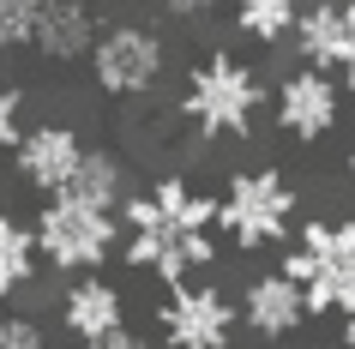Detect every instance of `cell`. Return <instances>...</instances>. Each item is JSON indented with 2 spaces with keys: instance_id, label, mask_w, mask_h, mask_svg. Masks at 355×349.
Returning <instances> with one entry per match:
<instances>
[{
  "instance_id": "obj_1",
  "label": "cell",
  "mask_w": 355,
  "mask_h": 349,
  "mask_svg": "<svg viewBox=\"0 0 355 349\" xmlns=\"http://www.w3.org/2000/svg\"><path fill=\"white\" fill-rule=\"evenodd\" d=\"M121 265L157 283H187L217 265V193L181 175H157L121 205Z\"/></svg>"
},
{
  "instance_id": "obj_2",
  "label": "cell",
  "mask_w": 355,
  "mask_h": 349,
  "mask_svg": "<svg viewBox=\"0 0 355 349\" xmlns=\"http://www.w3.org/2000/svg\"><path fill=\"white\" fill-rule=\"evenodd\" d=\"M313 313H355V217H307L277 265Z\"/></svg>"
},
{
  "instance_id": "obj_3",
  "label": "cell",
  "mask_w": 355,
  "mask_h": 349,
  "mask_svg": "<svg viewBox=\"0 0 355 349\" xmlns=\"http://www.w3.org/2000/svg\"><path fill=\"white\" fill-rule=\"evenodd\" d=\"M265 103L259 73L247 67L241 55L229 49H211L187 67V85H181V114L199 139H247L253 133V114Z\"/></svg>"
},
{
  "instance_id": "obj_4",
  "label": "cell",
  "mask_w": 355,
  "mask_h": 349,
  "mask_svg": "<svg viewBox=\"0 0 355 349\" xmlns=\"http://www.w3.org/2000/svg\"><path fill=\"white\" fill-rule=\"evenodd\" d=\"M295 181L283 169H235L217 193V235L241 253H265V247H289L295 223Z\"/></svg>"
},
{
  "instance_id": "obj_5",
  "label": "cell",
  "mask_w": 355,
  "mask_h": 349,
  "mask_svg": "<svg viewBox=\"0 0 355 349\" xmlns=\"http://www.w3.org/2000/svg\"><path fill=\"white\" fill-rule=\"evenodd\" d=\"M31 229H37V253L49 259V271L91 277L109 259H121V217L114 211H96V205H78L67 193H49L37 205Z\"/></svg>"
},
{
  "instance_id": "obj_6",
  "label": "cell",
  "mask_w": 355,
  "mask_h": 349,
  "mask_svg": "<svg viewBox=\"0 0 355 349\" xmlns=\"http://www.w3.org/2000/svg\"><path fill=\"white\" fill-rule=\"evenodd\" d=\"M168 67V42L163 31H150V24H109L91 49V78L103 96H150L157 91V78Z\"/></svg>"
},
{
  "instance_id": "obj_7",
  "label": "cell",
  "mask_w": 355,
  "mask_h": 349,
  "mask_svg": "<svg viewBox=\"0 0 355 349\" xmlns=\"http://www.w3.org/2000/svg\"><path fill=\"white\" fill-rule=\"evenodd\" d=\"M235 319L241 307L229 301L217 283H168L163 307H157V331L168 349H229L235 343Z\"/></svg>"
},
{
  "instance_id": "obj_8",
  "label": "cell",
  "mask_w": 355,
  "mask_h": 349,
  "mask_svg": "<svg viewBox=\"0 0 355 349\" xmlns=\"http://www.w3.org/2000/svg\"><path fill=\"white\" fill-rule=\"evenodd\" d=\"M271 114H277V133H289L295 145H319V139L337 127V114H343V85H337L331 73L295 67V73L277 78Z\"/></svg>"
},
{
  "instance_id": "obj_9",
  "label": "cell",
  "mask_w": 355,
  "mask_h": 349,
  "mask_svg": "<svg viewBox=\"0 0 355 349\" xmlns=\"http://www.w3.org/2000/svg\"><path fill=\"white\" fill-rule=\"evenodd\" d=\"M78 157H85V139H78V127H67V121H42V127H24L19 151H12V163H19V181L37 187L42 199L49 193H67V181H73Z\"/></svg>"
},
{
  "instance_id": "obj_10",
  "label": "cell",
  "mask_w": 355,
  "mask_h": 349,
  "mask_svg": "<svg viewBox=\"0 0 355 349\" xmlns=\"http://www.w3.org/2000/svg\"><path fill=\"white\" fill-rule=\"evenodd\" d=\"M241 325L253 331V337H265V343L295 337V331L307 325V301H301V289L283 271H259L241 289Z\"/></svg>"
},
{
  "instance_id": "obj_11",
  "label": "cell",
  "mask_w": 355,
  "mask_h": 349,
  "mask_svg": "<svg viewBox=\"0 0 355 349\" xmlns=\"http://www.w3.org/2000/svg\"><path fill=\"white\" fill-rule=\"evenodd\" d=\"M60 325L73 331L78 343H91V337H109V331L127 325V295L114 289L103 271L73 277V283H67V295H60Z\"/></svg>"
},
{
  "instance_id": "obj_12",
  "label": "cell",
  "mask_w": 355,
  "mask_h": 349,
  "mask_svg": "<svg viewBox=\"0 0 355 349\" xmlns=\"http://www.w3.org/2000/svg\"><path fill=\"white\" fill-rule=\"evenodd\" d=\"M96 12L85 0H42V19H37V49L49 67H73V60H91L96 49Z\"/></svg>"
},
{
  "instance_id": "obj_13",
  "label": "cell",
  "mask_w": 355,
  "mask_h": 349,
  "mask_svg": "<svg viewBox=\"0 0 355 349\" xmlns=\"http://www.w3.org/2000/svg\"><path fill=\"white\" fill-rule=\"evenodd\" d=\"M127 193H132L127 157H121V151H109V145H85V157H78V169H73V181H67V199L96 205V211H114V217H121Z\"/></svg>"
},
{
  "instance_id": "obj_14",
  "label": "cell",
  "mask_w": 355,
  "mask_h": 349,
  "mask_svg": "<svg viewBox=\"0 0 355 349\" xmlns=\"http://www.w3.org/2000/svg\"><path fill=\"white\" fill-rule=\"evenodd\" d=\"M42 253H37V229L12 211H0V301H12V295L31 289V277H37Z\"/></svg>"
},
{
  "instance_id": "obj_15",
  "label": "cell",
  "mask_w": 355,
  "mask_h": 349,
  "mask_svg": "<svg viewBox=\"0 0 355 349\" xmlns=\"http://www.w3.org/2000/svg\"><path fill=\"white\" fill-rule=\"evenodd\" d=\"M307 0H235V31L247 42H283L295 37V19Z\"/></svg>"
},
{
  "instance_id": "obj_16",
  "label": "cell",
  "mask_w": 355,
  "mask_h": 349,
  "mask_svg": "<svg viewBox=\"0 0 355 349\" xmlns=\"http://www.w3.org/2000/svg\"><path fill=\"white\" fill-rule=\"evenodd\" d=\"M42 0H0V55H19L37 42Z\"/></svg>"
},
{
  "instance_id": "obj_17",
  "label": "cell",
  "mask_w": 355,
  "mask_h": 349,
  "mask_svg": "<svg viewBox=\"0 0 355 349\" xmlns=\"http://www.w3.org/2000/svg\"><path fill=\"white\" fill-rule=\"evenodd\" d=\"M24 139V91L19 85H0V157H12Z\"/></svg>"
},
{
  "instance_id": "obj_18",
  "label": "cell",
  "mask_w": 355,
  "mask_h": 349,
  "mask_svg": "<svg viewBox=\"0 0 355 349\" xmlns=\"http://www.w3.org/2000/svg\"><path fill=\"white\" fill-rule=\"evenodd\" d=\"M0 349H49V331L31 313H0Z\"/></svg>"
},
{
  "instance_id": "obj_19",
  "label": "cell",
  "mask_w": 355,
  "mask_h": 349,
  "mask_svg": "<svg viewBox=\"0 0 355 349\" xmlns=\"http://www.w3.org/2000/svg\"><path fill=\"white\" fill-rule=\"evenodd\" d=\"M150 6H157V12H163V19L199 24V19H211V12H217V6H223V0H150Z\"/></svg>"
},
{
  "instance_id": "obj_20",
  "label": "cell",
  "mask_w": 355,
  "mask_h": 349,
  "mask_svg": "<svg viewBox=\"0 0 355 349\" xmlns=\"http://www.w3.org/2000/svg\"><path fill=\"white\" fill-rule=\"evenodd\" d=\"M78 349H145V337H139V331H109V337H91V343H78Z\"/></svg>"
},
{
  "instance_id": "obj_21",
  "label": "cell",
  "mask_w": 355,
  "mask_h": 349,
  "mask_svg": "<svg viewBox=\"0 0 355 349\" xmlns=\"http://www.w3.org/2000/svg\"><path fill=\"white\" fill-rule=\"evenodd\" d=\"M343 91H355V0H349V55H343V73H337Z\"/></svg>"
},
{
  "instance_id": "obj_22",
  "label": "cell",
  "mask_w": 355,
  "mask_h": 349,
  "mask_svg": "<svg viewBox=\"0 0 355 349\" xmlns=\"http://www.w3.org/2000/svg\"><path fill=\"white\" fill-rule=\"evenodd\" d=\"M343 349H355V313H343Z\"/></svg>"
},
{
  "instance_id": "obj_23",
  "label": "cell",
  "mask_w": 355,
  "mask_h": 349,
  "mask_svg": "<svg viewBox=\"0 0 355 349\" xmlns=\"http://www.w3.org/2000/svg\"><path fill=\"white\" fill-rule=\"evenodd\" d=\"M343 169H349V187H355V145H349V157H343Z\"/></svg>"
}]
</instances>
